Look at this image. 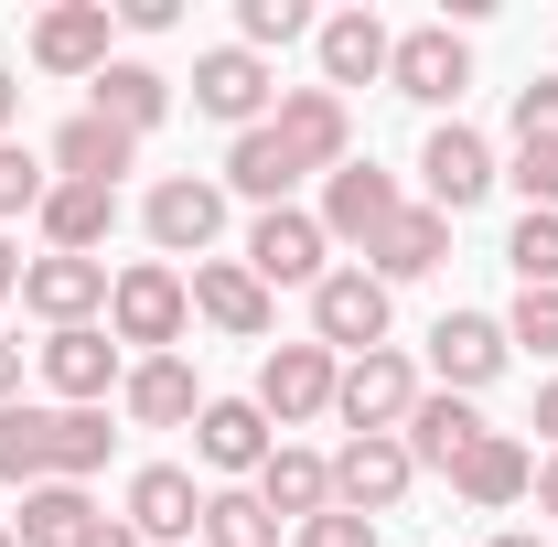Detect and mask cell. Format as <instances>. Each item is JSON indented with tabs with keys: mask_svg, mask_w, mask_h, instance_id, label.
Wrapping results in <instances>:
<instances>
[{
	"mask_svg": "<svg viewBox=\"0 0 558 547\" xmlns=\"http://www.w3.org/2000/svg\"><path fill=\"white\" fill-rule=\"evenodd\" d=\"M22 269H33V258H22V247H11V226H0V301L22 290Z\"/></svg>",
	"mask_w": 558,
	"mask_h": 547,
	"instance_id": "obj_42",
	"label": "cell"
},
{
	"mask_svg": "<svg viewBox=\"0 0 558 547\" xmlns=\"http://www.w3.org/2000/svg\"><path fill=\"white\" fill-rule=\"evenodd\" d=\"M505 130H515V150H526V139H558V75H526V86H515Z\"/></svg>",
	"mask_w": 558,
	"mask_h": 547,
	"instance_id": "obj_37",
	"label": "cell"
},
{
	"mask_svg": "<svg viewBox=\"0 0 558 547\" xmlns=\"http://www.w3.org/2000/svg\"><path fill=\"white\" fill-rule=\"evenodd\" d=\"M97 526H108V515H97V494H86V483H33V494H22V515H11V537H22V547H86Z\"/></svg>",
	"mask_w": 558,
	"mask_h": 547,
	"instance_id": "obj_30",
	"label": "cell"
},
{
	"mask_svg": "<svg viewBox=\"0 0 558 547\" xmlns=\"http://www.w3.org/2000/svg\"><path fill=\"white\" fill-rule=\"evenodd\" d=\"M108 44H119V11L108 0H54V11H33V65L44 75H86L108 65Z\"/></svg>",
	"mask_w": 558,
	"mask_h": 547,
	"instance_id": "obj_17",
	"label": "cell"
},
{
	"mask_svg": "<svg viewBox=\"0 0 558 547\" xmlns=\"http://www.w3.org/2000/svg\"><path fill=\"white\" fill-rule=\"evenodd\" d=\"M526 483H537V451H526L515 429H484V440L462 451V473H451V494H462L473 515H505V505H526Z\"/></svg>",
	"mask_w": 558,
	"mask_h": 547,
	"instance_id": "obj_23",
	"label": "cell"
},
{
	"mask_svg": "<svg viewBox=\"0 0 558 547\" xmlns=\"http://www.w3.org/2000/svg\"><path fill=\"white\" fill-rule=\"evenodd\" d=\"M398 440H409L418 473H462V451L484 440V409H473V398H451V387H429V398L409 409V429H398Z\"/></svg>",
	"mask_w": 558,
	"mask_h": 547,
	"instance_id": "obj_26",
	"label": "cell"
},
{
	"mask_svg": "<svg viewBox=\"0 0 558 547\" xmlns=\"http://www.w3.org/2000/svg\"><path fill=\"white\" fill-rule=\"evenodd\" d=\"M290 537H301V547H376V526L333 505V515H312V526H290Z\"/></svg>",
	"mask_w": 558,
	"mask_h": 547,
	"instance_id": "obj_39",
	"label": "cell"
},
{
	"mask_svg": "<svg viewBox=\"0 0 558 547\" xmlns=\"http://www.w3.org/2000/svg\"><path fill=\"white\" fill-rule=\"evenodd\" d=\"M269 451H279V429L258 418V398H205V418H194V462H205L215 483H258Z\"/></svg>",
	"mask_w": 558,
	"mask_h": 547,
	"instance_id": "obj_21",
	"label": "cell"
},
{
	"mask_svg": "<svg viewBox=\"0 0 558 547\" xmlns=\"http://www.w3.org/2000/svg\"><path fill=\"white\" fill-rule=\"evenodd\" d=\"M33 226H44V247H54V258H97V247L119 236V194H108V183H54Z\"/></svg>",
	"mask_w": 558,
	"mask_h": 547,
	"instance_id": "obj_28",
	"label": "cell"
},
{
	"mask_svg": "<svg viewBox=\"0 0 558 547\" xmlns=\"http://www.w3.org/2000/svg\"><path fill=\"white\" fill-rule=\"evenodd\" d=\"M505 269H515V290H558V215H515Z\"/></svg>",
	"mask_w": 558,
	"mask_h": 547,
	"instance_id": "obj_34",
	"label": "cell"
},
{
	"mask_svg": "<svg viewBox=\"0 0 558 547\" xmlns=\"http://www.w3.org/2000/svg\"><path fill=\"white\" fill-rule=\"evenodd\" d=\"M312 54H323V86L344 97V86H376V75H387L398 33H387L376 11H333V22H312Z\"/></svg>",
	"mask_w": 558,
	"mask_h": 547,
	"instance_id": "obj_24",
	"label": "cell"
},
{
	"mask_svg": "<svg viewBox=\"0 0 558 547\" xmlns=\"http://www.w3.org/2000/svg\"><path fill=\"white\" fill-rule=\"evenodd\" d=\"M398 215H409L398 172H376V161H344V172H323V236H333V247H376Z\"/></svg>",
	"mask_w": 558,
	"mask_h": 547,
	"instance_id": "obj_14",
	"label": "cell"
},
{
	"mask_svg": "<svg viewBox=\"0 0 558 547\" xmlns=\"http://www.w3.org/2000/svg\"><path fill=\"white\" fill-rule=\"evenodd\" d=\"M247 269H258V290H323V279H333V236H323V215L269 205L258 226H247Z\"/></svg>",
	"mask_w": 558,
	"mask_h": 547,
	"instance_id": "obj_6",
	"label": "cell"
},
{
	"mask_svg": "<svg viewBox=\"0 0 558 547\" xmlns=\"http://www.w3.org/2000/svg\"><path fill=\"white\" fill-rule=\"evenodd\" d=\"M505 365H515V343H505L494 312H440V323H429V376H440L451 398H484Z\"/></svg>",
	"mask_w": 558,
	"mask_h": 547,
	"instance_id": "obj_12",
	"label": "cell"
},
{
	"mask_svg": "<svg viewBox=\"0 0 558 547\" xmlns=\"http://www.w3.org/2000/svg\"><path fill=\"white\" fill-rule=\"evenodd\" d=\"M387 86H398L409 108H462V86H473V44H462L451 22H418V33H398V54H387Z\"/></svg>",
	"mask_w": 558,
	"mask_h": 547,
	"instance_id": "obj_9",
	"label": "cell"
},
{
	"mask_svg": "<svg viewBox=\"0 0 558 547\" xmlns=\"http://www.w3.org/2000/svg\"><path fill=\"white\" fill-rule=\"evenodd\" d=\"M11 119H22V75L0 65V139H11Z\"/></svg>",
	"mask_w": 558,
	"mask_h": 547,
	"instance_id": "obj_45",
	"label": "cell"
},
{
	"mask_svg": "<svg viewBox=\"0 0 558 547\" xmlns=\"http://www.w3.org/2000/svg\"><path fill=\"white\" fill-rule=\"evenodd\" d=\"M194 108H205V119H226V130H269L279 75L258 65L247 44H215V54H194Z\"/></svg>",
	"mask_w": 558,
	"mask_h": 547,
	"instance_id": "obj_13",
	"label": "cell"
},
{
	"mask_svg": "<svg viewBox=\"0 0 558 547\" xmlns=\"http://www.w3.org/2000/svg\"><path fill=\"white\" fill-rule=\"evenodd\" d=\"M183 290H194V323H215L226 343H258V333L279 323V290H258V269H247V258H194V279H183Z\"/></svg>",
	"mask_w": 558,
	"mask_h": 547,
	"instance_id": "obj_16",
	"label": "cell"
},
{
	"mask_svg": "<svg viewBox=\"0 0 558 547\" xmlns=\"http://www.w3.org/2000/svg\"><path fill=\"white\" fill-rule=\"evenodd\" d=\"M44 161H54V183H108V194H119V172L140 161V139H130V130H108L97 108H75L65 130L44 139Z\"/></svg>",
	"mask_w": 558,
	"mask_h": 547,
	"instance_id": "obj_25",
	"label": "cell"
},
{
	"mask_svg": "<svg viewBox=\"0 0 558 547\" xmlns=\"http://www.w3.org/2000/svg\"><path fill=\"white\" fill-rule=\"evenodd\" d=\"M119 376H130V354H119L108 323L44 333V387H54V409H108V398H119Z\"/></svg>",
	"mask_w": 558,
	"mask_h": 547,
	"instance_id": "obj_8",
	"label": "cell"
},
{
	"mask_svg": "<svg viewBox=\"0 0 558 547\" xmlns=\"http://www.w3.org/2000/svg\"><path fill=\"white\" fill-rule=\"evenodd\" d=\"M119 418H130V429H194V418H205L194 354H140L130 376H119Z\"/></svg>",
	"mask_w": 558,
	"mask_h": 547,
	"instance_id": "obj_18",
	"label": "cell"
},
{
	"mask_svg": "<svg viewBox=\"0 0 558 547\" xmlns=\"http://www.w3.org/2000/svg\"><path fill=\"white\" fill-rule=\"evenodd\" d=\"M537 440H548V451H558V376H548V387H537Z\"/></svg>",
	"mask_w": 558,
	"mask_h": 547,
	"instance_id": "obj_44",
	"label": "cell"
},
{
	"mask_svg": "<svg viewBox=\"0 0 558 547\" xmlns=\"http://www.w3.org/2000/svg\"><path fill=\"white\" fill-rule=\"evenodd\" d=\"M440 258H451V215L409 205V215H398V226H387V236H376V247H365V258H354V269H376V279H387V290H398V279H429V269H440Z\"/></svg>",
	"mask_w": 558,
	"mask_h": 547,
	"instance_id": "obj_31",
	"label": "cell"
},
{
	"mask_svg": "<svg viewBox=\"0 0 558 547\" xmlns=\"http://www.w3.org/2000/svg\"><path fill=\"white\" fill-rule=\"evenodd\" d=\"M258 505H269L279 526H312V515H333V462H323V451H301V440H279L269 462H258Z\"/></svg>",
	"mask_w": 558,
	"mask_h": 547,
	"instance_id": "obj_27",
	"label": "cell"
},
{
	"mask_svg": "<svg viewBox=\"0 0 558 547\" xmlns=\"http://www.w3.org/2000/svg\"><path fill=\"white\" fill-rule=\"evenodd\" d=\"M505 343H526V354H558V290H515V312H505Z\"/></svg>",
	"mask_w": 558,
	"mask_h": 547,
	"instance_id": "obj_38",
	"label": "cell"
},
{
	"mask_svg": "<svg viewBox=\"0 0 558 547\" xmlns=\"http://www.w3.org/2000/svg\"><path fill=\"white\" fill-rule=\"evenodd\" d=\"M494 547H548V537H537V526H505V537H494Z\"/></svg>",
	"mask_w": 558,
	"mask_h": 547,
	"instance_id": "obj_47",
	"label": "cell"
},
{
	"mask_svg": "<svg viewBox=\"0 0 558 547\" xmlns=\"http://www.w3.org/2000/svg\"><path fill=\"white\" fill-rule=\"evenodd\" d=\"M108 451H119L108 409H54V398H33V473H44V483L108 473Z\"/></svg>",
	"mask_w": 558,
	"mask_h": 547,
	"instance_id": "obj_15",
	"label": "cell"
},
{
	"mask_svg": "<svg viewBox=\"0 0 558 547\" xmlns=\"http://www.w3.org/2000/svg\"><path fill=\"white\" fill-rule=\"evenodd\" d=\"M269 130L290 139V161H301V172H344V161H354V108L333 97V86H279Z\"/></svg>",
	"mask_w": 558,
	"mask_h": 547,
	"instance_id": "obj_11",
	"label": "cell"
},
{
	"mask_svg": "<svg viewBox=\"0 0 558 547\" xmlns=\"http://www.w3.org/2000/svg\"><path fill=\"white\" fill-rule=\"evenodd\" d=\"M108 333H119V354H183V333H194V290H183V269L172 258H130V269L108 279Z\"/></svg>",
	"mask_w": 558,
	"mask_h": 547,
	"instance_id": "obj_1",
	"label": "cell"
},
{
	"mask_svg": "<svg viewBox=\"0 0 558 547\" xmlns=\"http://www.w3.org/2000/svg\"><path fill=\"white\" fill-rule=\"evenodd\" d=\"M140 226H150L161 258H205L215 236H226V183H205V172H161L150 205H140Z\"/></svg>",
	"mask_w": 558,
	"mask_h": 547,
	"instance_id": "obj_7",
	"label": "cell"
},
{
	"mask_svg": "<svg viewBox=\"0 0 558 547\" xmlns=\"http://www.w3.org/2000/svg\"><path fill=\"white\" fill-rule=\"evenodd\" d=\"M505 183L526 194V215H558V139H526V150L505 161Z\"/></svg>",
	"mask_w": 558,
	"mask_h": 547,
	"instance_id": "obj_36",
	"label": "cell"
},
{
	"mask_svg": "<svg viewBox=\"0 0 558 547\" xmlns=\"http://www.w3.org/2000/svg\"><path fill=\"white\" fill-rule=\"evenodd\" d=\"M86 547H140V537H130V526H119V515H108V526H97V537H86Z\"/></svg>",
	"mask_w": 558,
	"mask_h": 547,
	"instance_id": "obj_46",
	"label": "cell"
},
{
	"mask_svg": "<svg viewBox=\"0 0 558 547\" xmlns=\"http://www.w3.org/2000/svg\"><path fill=\"white\" fill-rule=\"evenodd\" d=\"M494 183H505V161H494V139H484V130L440 119V130L418 139V205H429V215H473Z\"/></svg>",
	"mask_w": 558,
	"mask_h": 547,
	"instance_id": "obj_3",
	"label": "cell"
},
{
	"mask_svg": "<svg viewBox=\"0 0 558 547\" xmlns=\"http://www.w3.org/2000/svg\"><path fill=\"white\" fill-rule=\"evenodd\" d=\"M119 22H130V33H172V22H183V0H119Z\"/></svg>",
	"mask_w": 558,
	"mask_h": 547,
	"instance_id": "obj_40",
	"label": "cell"
},
{
	"mask_svg": "<svg viewBox=\"0 0 558 547\" xmlns=\"http://www.w3.org/2000/svg\"><path fill=\"white\" fill-rule=\"evenodd\" d=\"M0 547H22V537H11V526H0Z\"/></svg>",
	"mask_w": 558,
	"mask_h": 547,
	"instance_id": "obj_48",
	"label": "cell"
},
{
	"mask_svg": "<svg viewBox=\"0 0 558 547\" xmlns=\"http://www.w3.org/2000/svg\"><path fill=\"white\" fill-rule=\"evenodd\" d=\"M108 258H54V247H44V258H33V269H22V312H33V323H44V333H75V323H108Z\"/></svg>",
	"mask_w": 558,
	"mask_h": 547,
	"instance_id": "obj_10",
	"label": "cell"
},
{
	"mask_svg": "<svg viewBox=\"0 0 558 547\" xmlns=\"http://www.w3.org/2000/svg\"><path fill=\"white\" fill-rule=\"evenodd\" d=\"M301 183H312V172L290 161V139H279V130H236V139H226V194H247L258 215L290 205Z\"/></svg>",
	"mask_w": 558,
	"mask_h": 547,
	"instance_id": "obj_29",
	"label": "cell"
},
{
	"mask_svg": "<svg viewBox=\"0 0 558 547\" xmlns=\"http://www.w3.org/2000/svg\"><path fill=\"white\" fill-rule=\"evenodd\" d=\"M44 194H54V161H44V150H22V139H0V226L44 215Z\"/></svg>",
	"mask_w": 558,
	"mask_h": 547,
	"instance_id": "obj_33",
	"label": "cell"
},
{
	"mask_svg": "<svg viewBox=\"0 0 558 547\" xmlns=\"http://www.w3.org/2000/svg\"><path fill=\"white\" fill-rule=\"evenodd\" d=\"M194 547H279V515L258 505V483H205V526Z\"/></svg>",
	"mask_w": 558,
	"mask_h": 547,
	"instance_id": "obj_32",
	"label": "cell"
},
{
	"mask_svg": "<svg viewBox=\"0 0 558 547\" xmlns=\"http://www.w3.org/2000/svg\"><path fill=\"white\" fill-rule=\"evenodd\" d=\"M418 398H429V376H418L398 343H376V354H354V365H344V387H333V418H344L354 440H398Z\"/></svg>",
	"mask_w": 558,
	"mask_h": 547,
	"instance_id": "obj_2",
	"label": "cell"
},
{
	"mask_svg": "<svg viewBox=\"0 0 558 547\" xmlns=\"http://www.w3.org/2000/svg\"><path fill=\"white\" fill-rule=\"evenodd\" d=\"M409 483H418L409 440H344V451H333V505L365 515V526H376V515H398V505H409Z\"/></svg>",
	"mask_w": 558,
	"mask_h": 547,
	"instance_id": "obj_20",
	"label": "cell"
},
{
	"mask_svg": "<svg viewBox=\"0 0 558 547\" xmlns=\"http://www.w3.org/2000/svg\"><path fill=\"white\" fill-rule=\"evenodd\" d=\"M387 323H398V290H387L376 269H333L323 290H312V343L344 354V365H354V354H376Z\"/></svg>",
	"mask_w": 558,
	"mask_h": 547,
	"instance_id": "obj_4",
	"label": "cell"
},
{
	"mask_svg": "<svg viewBox=\"0 0 558 547\" xmlns=\"http://www.w3.org/2000/svg\"><path fill=\"white\" fill-rule=\"evenodd\" d=\"M526 494H537V515H558V451L537 462V483H526Z\"/></svg>",
	"mask_w": 558,
	"mask_h": 547,
	"instance_id": "obj_43",
	"label": "cell"
},
{
	"mask_svg": "<svg viewBox=\"0 0 558 547\" xmlns=\"http://www.w3.org/2000/svg\"><path fill=\"white\" fill-rule=\"evenodd\" d=\"M86 108H97L108 130L150 139L161 119H172V75H161V65H140V54H108V65L86 75Z\"/></svg>",
	"mask_w": 558,
	"mask_h": 547,
	"instance_id": "obj_22",
	"label": "cell"
},
{
	"mask_svg": "<svg viewBox=\"0 0 558 547\" xmlns=\"http://www.w3.org/2000/svg\"><path fill=\"white\" fill-rule=\"evenodd\" d=\"M301 33H312V11H301V0H236V44H247L258 65H269L279 44H301Z\"/></svg>",
	"mask_w": 558,
	"mask_h": 547,
	"instance_id": "obj_35",
	"label": "cell"
},
{
	"mask_svg": "<svg viewBox=\"0 0 558 547\" xmlns=\"http://www.w3.org/2000/svg\"><path fill=\"white\" fill-rule=\"evenodd\" d=\"M140 547H183L194 526H205V483L183 473V462H140L130 473V515H119Z\"/></svg>",
	"mask_w": 558,
	"mask_h": 547,
	"instance_id": "obj_19",
	"label": "cell"
},
{
	"mask_svg": "<svg viewBox=\"0 0 558 547\" xmlns=\"http://www.w3.org/2000/svg\"><path fill=\"white\" fill-rule=\"evenodd\" d=\"M11 398H22V343L0 333V409H11Z\"/></svg>",
	"mask_w": 558,
	"mask_h": 547,
	"instance_id": "obj_41",
	"label": "cell"
},
{
	"mask_svg": "<svg viewBox=\"0 0 558 547\" xmlns=\"http://www.w3.org/2000/svg\"><path fill=\"white\" fill-rule=\"evenodd\" d=\"M333 387H344V354H323V343H269V354H258V418H269L279 440H290L301 418L333 409Z\"/></svg>",
	"mask_w": 558,
	"mask_h": 547,
	"instance_id": "obj_5",
	"label": "cell"
}]
</instances>
